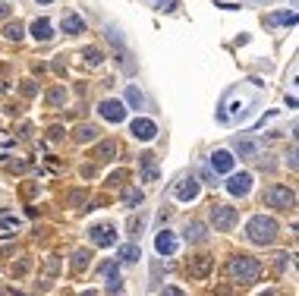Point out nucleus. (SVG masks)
Listing matches in <instances>:
<instances>
[{
    "instance_id": "nucleus-1",
    "label": "nucleus",
    "mask_w": 299,
    "mask_h": 296,
    "mask_svg": "<svg viewBox=\"0 0 299 296\" xmlns=\"http://www.w3.org/2000/svg\"><path fill=\"white\" fill-rule=\"evenodd\" d=\"M261 94H265V88H261L258 79L239 82V85L230 88V91H227V98L221 101L218 120L221 123H246L249 117H252V111L261 104Z\"/></svg>"
},
{
    "instance_id": "nucleus-2",
    "label": "nucleus",
    "mask_w": 299,
    "mask_h": 296,
    "mask_svg": "<svg viewBox=\"0 0 299 296\" xmlns=\"http://www.w3.org/2000/svg\"><path fill=\"white\" fill-rule=\"evenodd\" d=\"M246 233H249V240H252V243L271 246L274 240H277V221H274V218H265V215H255L252 221H249Z\"/></svg>"
},
{
    "instance_id": "nucleus-3",
    "label": "nucleus",
    "mask_w": 299,
    "mask_h": 296,
    "mask_svg": "<svg viewBox=\"0 0 299 296\" xmlns=\"http://www.w3.org/2000/svg\"><path fill=\"white\" fill-rule=\"evenodd\" d=\"M258 274H261V265L255 262V258H249V255H236L230 262V277L239 280V283H255Z\"/></svg>"
},
{
    "instance_id": "nucleus-4",
    "label": "nucleus",
    "mask_w": 299,
    "mask_h": 296,
    "mask_svg": "<svg viewBox=\"0 0 299 296\" xmlns=\"http://www.w3.org/2000/svg\"><path fill=\"white\" fill-rule=\"evenodd\" d=\"M265 202L271 208H283V211H290L296 205V195H293V189H286V186H271L265 189Z\"/></svg>"
},
{
    "instance_id": "nucleus-5",
    "label": "nucleus",
    "mask_w": 299,
    "mask_h": 296,
    "mask_svg": "<svg viewBox=\"0 0 299 296\" xmlns=\"http://www.w3.org/2000/svg\"><path fill=\"white\" fill-rule=\"evenodd\" d=\"M236 221H239V211L236 208H230V205H214L211 208L214 230H230V227H236Z\"/></svg>"
},
{
    "instance_id": "nucleus-6",
    "label": "nucleus",
    "mask_w": 299,
    "mask_h": 296,
    "mask_svg": "<svg viewBox=\"0 0 299 296\" xmlns=\"http://www.w3.org/2000/svg\"><path fill=\"white\" fill-rule=\"evenodd\" d=\"M98 111H101L104 120H111V123H123V120H126V108H123L120 101H111V98H107V101H101Z\"/></svg>"
},
{
    "instance_id": "nucleus-7",
    "label": "nucleus",
    "mask_w": 299,
    "mask_h": 296,
    "mask_svg": "<svg viewBox=\"0 0 299 296\" xmlns=\"http://www.w3.org/2000/svg\"><path fill=\"white\" fill-rule=\"evenodd\" d=\"M249 189H252V173H236L230 176V183H227V192L230 195H249Z\"/></svg>"
},
{
    "instance_id": "nucleus-8",
    "label": "nucleus",
    "mask_w": 299,
    "mask_h": 296,
    "mask_svg": "<svg viewBox=\"0 0 299 296\" xmlns=\"http://www.w3.org/2000/svg\"><path fill=\"white\" fill-rule=\"evenodd\" d=\"M173 192H176V199H183V202H192V199L198 195V180H195V176H183V180L176 183Z\"/></svg>"
},
{
    "instance_id": "nucleus-9",
    "label": "nucleus",
    "mask_w": 299,
    "mask_h": 296,
    "mask_svg": "<svg viewBox=\"0 0 299 296\" xmlns=\"http://www.w3.org/2000/svg\"><path fill=\"white\" fill-rule=\"evenodd\" d=\"M117 240V230L107 227V224H98V227H91V243L94 246H114Z\"/></svg>"
},
{
    "instance_id": "nucleus-10",
    "label": "nucleus",
    "mask_w": 299,
    "mask_h": 296,
    "mask_svg": "<svg viewBox=\"0 0 299 296\" xmlns=\"http://www.w3.org/2000/svg\"><path fill=\"white\" fill-rule=\"evenodd\" d=\"M133 136H136V139H142V142H151L154 136H158V126L142 117V120H133Z\"/></svg>"
},
{
    "instance_id": "nucleus-11",
    "label": "nucleus",
    "mask_w": 299,
    "mask_h": 296,
    "mask_svg": "<svg viewBox=\"0 0 299 296\" xmlns=\"http://www.w3.org/2000/svg\"><path fill=\"white\" fill-rule=\"evenodd\" d=\"M211 170L214 173H230L233 170V155L230 151H214L211 155Z\"/></svg>"
},
{
    "instance_id": "nucleus-12",
    "label": "nucleus",
    "mask_w": 299,
    "mask_h": 296,
    "mask_svg": "<svg viewBox=\"0 0 299 296\" xmlns=\"http://www.w3.org/2000/svg\"><path fill=\"white\" fill-rule=\"evenodd\" d=\"M154 249H158L161 255H173L176 252V236L173 233H158V240H154Z\"/></svg>"
},
{
    "instance_id": "nucleus-13",
    "label": "nucleus",
    "mask_w": 299,
    "mask_h": 296,
    "mask_svg": "<svg viewBox=\"0 0 299 296\" xmlns=\"http://www.w3.org/2000/svg\"><path fill=\"white\" fill-rule=\"evenodd\" d=\"M142 180L154 183L158 180V167H154V155H142Z\"/></svg>"
},
{
    "instance_id": "nucleus-14",
    "label": "nucleus",
    "mask_w": 299,
    "mask_h": 296,
    "mask_svg": "<svg viewBox=\"0 0 299 296\" xmlns=\"http://www.w3.org/2000/svg\"><path fill=\"white\" fill-rule=\"evenodd\" d=\"M32 35H35V41H47V38H51V22H47V19H35L32 22Z\"/></svg>"
},
{
    "instance_id": "nucleus-15",
    "label": "nucleus",
    "mask_w": 299,
    "mask_h": 296,
    "mask_svg": "<svg viewBox=\"0 0 299 296\" xmlns=\"http://www.w3.org/2000/svg\"><path fill=\"white\" fill-rule=\"evenodd\" d=\"M186 240H192V243H202L205 240V224H198V221H192V224H186Z\"/></svg>"
},
{
    "instance_id": "nucleus-16",
    "label": "nucleus",
    "mask_w": 299,
    "mask_h": 296,
    "mask_svg": "<svg viewBox=\"0 0 299 296\" xmlns=\"http://www.w3.org/2000/svg\"><path fill=\"white\" fill-rule=\"evenodd\" d=\"M236 151H239L243 158H255L258 151H261V145H258V142H249V139H243V142H236Z\"/></svg>"
},
{
    "instance_id": "nucleus-17",
    "label": "nucleus",
    "mask_w": 299,
    "mask_h": 296,
    "mask_svg": "<svg viewBox=\"0 0 299 296\" xmlns=\"http://www.w3.org/2000/svg\"><path fill=\"white\" fill-rule=\"evenodd\" d=\"M82 29H85V22H82L79 16H66V19H63V32H69V35H79Z\"/></svg>"
},
{
    "instance_id": "nucleus-18",
    "label": "nucleus",
    "mask_w": 299,
    "mask_h": 296,
    "mask_svg": "<svg viewBox=\"0 0 299 296\" xmlns=\"http://www.w3.org/2000/svg\"><path fill=\"white\" fill-rule=\"evenodd\" d=\"M4 35H7L10 41H19V38H22V22H7V26H4Z\"/></svg>"
},
{
    "instance_id": "nucleus-19",
    "label": "nucleus",
    "mask_w": 299,
    "mask_h": 296,
    "mask_svg": "<svg viewBox=\"0 0 299 296\" xmlns=\"http://www.w3.org/2000/svg\"><path fill=\"white\" fill-rule=\"evenodd\" d=\"M76 139H79V142H91V139H98V126H79V129H76Z\"/></svg>"
},
{
    "instance_id": "nucleus-20",
    "label": "nucleus",
    "mask_w": 299,
    "mask_h": 296,
    "mask_svg": "<svg viewBox=\"0 0 299 296\" xmlns=\"http://www.w3.org/2000/svg\"><path fill=\"white\" fill-rule=\"evenodd\" d=\"M120 258H123V262H139L142 252H139V246H123V249H120Z\"/></svg>"
},
{
    "instance_id": "nucleus-21",
    "label": "nucleus",
    "mask_w": 299,
    "mask_h": 296,
    "mask_svg": "<svg viewBox=\"0 0 299 296\" xmlns=\"http://www.w3.org/2000/svg\"><path fill=\"white\" fill-rule=\"evenodd\" d=\"M114 151H117V145H114V142H101V145H98V151H94V158H98V161H107V158L114 155Z\"/></svg>"
},
{
    "instance_id": "nucleus-22",
    "label": "nucleus",
    "mask_w": 299,
    "mask_h": 296,
    "mask_svg": "<svg viewBox=\"0 0 299 296\" xmlns=\"http://www.w3.org/2000/svg\"><path fill=\"white\" fill-rule=\"evenodd\" d=\"M126 101H129V104H133V108H136V111L142 108V104H145V98H142V91H139V88H126Z\"/></svg>"
},
{
    "instance_id": "nucleus-23",
    "label": "nucleus",
    "mask_w": 299,
    "mask_h": 296,
    "mask_svg": "<svg viewBox=\"0 0 299 296\" xmlns=\"http://www.w3.org/2000/svg\"><path fill=\"white\" fill-rule=\"evenodd\" d=\"M123 202H126V208H133V205H139V202H142V189H126V195H123Z\"/></svg>"
},
{
    "instance_id": "nucleus-24",
    "label": "nucleus",
    "mask_w": 299,
    "mask_h": 296,
    "mask_svg": "<svg viewBox=\"0 0 299 296\" xmlns=\"http://www.w3.org/2000/svg\"><path fill=\"white\" fill-rule=\"evenodd\" d=\"M208 265H211V258H208V255H198V262H195V268H192V274H195V277H202V274L208 271Z\"/></svg>"
},
{
    "instance_id": "nucleus-25",
    "label": "nucleus",
    "mask_w": 299,
    "mask_h": 296,
    "mask_svg": "<svg viewBox=\"0 0 299 296\" xmlns=\"http://www.w3.org/2000/svg\"><path fill=\"white\" fill-rule=\"evenodd\" d=\"M63 101H66V88H54L47 94V104H63Z\"/></svg>"
},
{
    "instance_id": "nucleus-26",
    "label": "nucleus",
    "mask_w": 299,
    "mask_h": 296,
    "mask_svg": "<svg viewBox=\"0 0 299 296\" xmlns=\"http://www.w3.org/2000/svg\"><path fill=\"white\" fill-rule=\"evenodd\" d=\"M271 22H283V26H293V22H296V13H277Z\"/></svg>"
},
{
    "instance_id": "nucleus-27",
    "label": "nucleus",
    "mask_w": 299,
    "mask_h": 296,
    "mask_svg": "<svg viewBox=\"0 0 299 296\" xmlns=\"http://www.w3.org/2000/svg\"><path fill=\"white\" fill-rule=\"evenodd\" d=\"M82 57H85V60H88L91 66H94V63H101V54H98V51H94V47H91V51H85V54H82Z\"/></svg>"
},
{
    "instance_id": "nucleus-28",
    "label": "nucleus",
    "mask_w": 299,
    "mask_h": 296,
    "mask_svg": "<svg viewBox=\"0 0 299 296\" xmlns=\"http://www.w3.org/2000/svg\"><path fill=\"white\" fill-rule=\"evenodd\" d=\"M85 258H91L88 252H76V268H85Z\"/></svg>"
},
{
    "instance_id": "nucleus-29",
    "label": "nucleus",
    "mask_w": 299,
    "mask_h": 296,
    "mask_svg": "<svg viewBox=\"0 0 299 296\" xmlns=\"http://www.w3.org/2000/svg\"><path fill=\"white\" fill-rule=\"evenodd\" d=\"M0 227H19L16 218H0Z\"/></svg>"
},
{
    "instance_id": "nucleus-30",
    "label": "nucleus",
    "mask_w": 299,
    "mask_h": 296,
    "mask_svg": "<svg viewBox=\"0 0 299 296\" xmlns=\"http://www.w3.org/2000/svg\"><path fill=\"white\" fill-rule=\"evenodd\" d=\"M161 296H183V290H176V287H164Z\"/></svg>"
},
{
    "instance_id": "nucleus-31",
    "label": "nucleus",
    "mask_w": 299,
    "mask_h": 296,
    "mask_svg": "<svg viewBox=\"0 0 299 296\" xmlns=\"http://www.w3.org/2000/svg\"><path fill=\"white\" fill-rule=\"evenodd\" d=\"M7 13V4H0V16H4Z\"/></svg>"
},
{
    "instance_id": "nucleus-32",
    "label": "nucleus",
    "mask_w": 299,
    "mask_h": 296,
    "mask_svg": "<svg viewBox=\"0 0 299 296\" xmlns=\"http://www.w3.org/2000/svg\"><path fill=\"white\" fill-rule=\"evenodd\" d=\"M38 4H54V0H38Z\"/></svg>"
}]
</instances>
